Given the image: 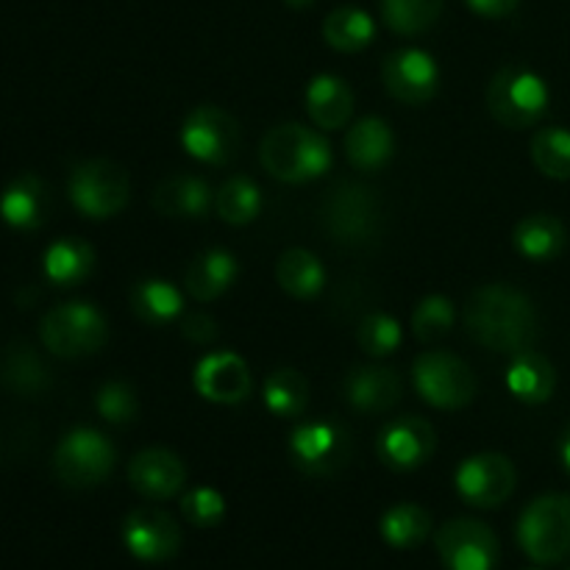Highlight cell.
Returning <instances> with one entry per match:
<instances>
[{"label": "cell", "instance_id": "6da1fadb", "mask_svg": "<svg viewBox=\"0 0 570 570\" xmlns=\"http://www.w3.org/2000/svg\"><path fill=\"white\" fill-rule=\"evenodd\" d=\"M465 328L482 348L515 356L532 348L540 337V315L521 289L510 284H484L468 298Z\"/></svg>", "mask_w": 570, "mask_h": 570}, {"label": "cell", "instance_id": "7a4b0ae2", "mask_svg": "<svg viewBox=\"0 0 570 570\" xmlns=\"http://www.w3.org/2000/svg\"><path fill=\"white\" fill-rule=\"evenodd\" d=\"M323 232L343 248H367L382 237L384 204L367 184L343 178L332 184L321 206Z\"/></svg>", "mask_w": 570, "mask_h": 570}, {"label": "cell", "instance_id": "3957f363", "mask_svg": "<svg viewBox=\"0 0 570 570\" xmlns=\"http://www.w3.org/2000/svg\"><path fill=\"white\" fill-rule=\"evenodd\" d=\"M332 145L301 122H282L262 137L259 161L276 181L304 184L332 167Z\"/></svg>", "mask_w": 570, "mask_h": 570}, {"label": "cell", "instance_id": "277c9868", "mask_svg": "<svg viewBox=\"0 0 570 570\" xmlns=\"http://www.w3.org/2000/svg\"><path fill=\"white\" fill-rule=\"evenodd\" d=\"M549 104V83L523 65L501 67L488 83V109L504 128L521 131V128L534 126L543 120Z\"/></svg>", "mask_w": 570, "mask_h": 570}, {"label": "cell", "instance_id": "5b68a950", "mask_svg": "<svg viewBox=\"0 0 570 570\" xmlns=\"http://www.w3.org/2000/svg\"><path fill=\"white\" fill-rule=\"evenodd\" d=\"M39 337L53 356L81 360L98 354L109 340V323L104 312L87 301H70L45 312L39 323Z\"/></svg>", "mask_w": 570, "mask_h": 570}, {"label": "cell", "instance_id": "8992f818", "mask_svg": "<svg viewBox=\"0 0 570 570\" xmlns=\"http://www.w3.org/2000/svg\"><path fill=\"white\" fill-rule=\"evenodd\" d=\"M518 543L529 560L554 566L570 554V495L546 493L518 521Z\"/></svg>", "mask_w": 570, "mask_h": 570}, {"label": "cell", "instance_id": "52a82bcc", "mask_svg": "<svg viewBox=\"0 0 570 570\" xmlns=\"http://www.w3.org/2000/svg\"><path fill=\"white\" fill-rule=\"evenodd\" d=\"M117 451L104 432L78 426L59 440L53 451V473L72 490L98 488L115 471Z\"/></svg>", "mask_w": 570, "mask_h": 570}, {"label": "cell", "instance_id": "ba28073f", "mask_svg": "<svg viewBox=\"0 0 570 570\" xmlns=\"http://www.w3.org/2000/svg\"><path fill=\"white\" fill-rule=\"evenodd\" d=\"M289 460L301 473L315 479L337 476L345 471L354 456V440L351 432L332 421H309L298 423L289 432Z\"/></svg>", "mask_w": 570, "mask_h": 570}, {"label": "cell", "instance_id": "9c48e42d", "mask_svg": "<svg viewBox=\"0 0 570 570\" xmlns=\"http://www.w3.org/2000/svg\"><path fill=\"white\" fill-rule=\"evenodd\" d=\"M131 198V176L111 159H87L72 167L70 200L81 215L106 220L126 209Z\"/></svg>", "mask_w": 570, "mask_h": 570}, {"label": "cell", "instance_id": "30bf717a", "mask_svg": "<svg viewBox=\"0 0 570 570\" xmlns=\"http://www.w3.org/2000/svg\"><path fill=\"white\" fill-rule=\"evenodd\" d=\"M417 395L438 410H462L476 399V373L465 360L449 351H426L412 365Z\"/></svg>", "mask_w": 570, "mask_h": 570}, {"label": "cell", "instance_id": "8fae6325", "mask_svg": "<svg viewBox=\"0 0 570 570\" xmlns=\"http://www.w3.org/2000/svg\"><path fill=\"white\" fill-rule=\"evenodd\" d=\"M239 122L215 104L193 109L181 126L184 150L204 165H228L239 154Z\"/></svg>", "mask_w": 570, "mask_h": 570}, {"label": "cell", "instance_id": "7c38bea8", "mask_svg": "<svg viewBox=\"0 0 570 570\" xmlns=\"http://www.w3.org/2000/svg\"><path fill=\"white\" fill-rule=\"evenodd\" d=\"M445 570H495L501 546L493 529L473 518H454L434 538Z\"/></svg>", "mask_w": 570, "mask_h": 570}, {"label": "cell", "instance_id": "4fadbf2b", "mask_svg": "<svg viewBox=\"0 0 570 570\" xmlns=\"http://www.w3.org/2000/svg\"><path fill=\"white\" fill-rule=\"evenodd\" d=\"M515 465L504 454H495V451L468 456L456 468L454 479L460 499L476 507V510H495V507L507 504L510 495L515 493Z\"/></svg>", "mask_w": 570, "mask_h": 570}, {"label": "cell", "instance_id": "5bb4252c", "mask_svg": "<svg viewBox=\"0 0 570 570\" xmlns=\"http://www.w3.org/2000/svg\"><path fill=\"white\" fill-rule=\"evenodd\" d=\"M382 81L395 100L423 106L438 95L440 67L432 53L421 48H401L384 59Z\"/></svg>", "mask_w": 570, "mask_h": 570}, {"label": "cell", "instance_id": "9a60e30c", "mask_svg": "<svg viewBox=\"0 0 570 570\" xmlns=\"http://www.w3.org/2000/svg\"><path fill=\"white\" fill-rule=\"evenodd\" d=\"M122 543L139 562H167L181 551V529L156 507H139L122 521Z\"/></svg>", "mask_w": 570, "mask_h": 570}, {"label": "cell", "instance_id": "2e32d148", "mask_svg": "<svg viewBox=\"0 0 570 570\" xmlns=\"http://www.w3.org/2000/svg\"><path fill=\"white\" fill-rule=\"evenodd\" d=\"M438 449V432L417 415L395 417L379 432L376 454L390 471H415L426 465Z\"/></svg>", "mask_w": 570, "mask_h": 570}, {"label": "cell", "instance_id": "e0dca14e", "mask_svg": "<svg viewBox=\"0 0 570 570\" xmlns=\"http://www.w3.org/2000/svg\"><path fill=\"white\" fill-rule=\"evenodd\" d=\"M193 384L200 399L212 404L234 406L250 395L248 362L234 351H215L198 360L193 371Z\"/></svg>", "mask_w": 570, "mask_h": 570}, {"label": "cell", "instance_id": "ac0fdd59", "mask_svg": "<svg viewBox=\"0 0 570 570\" xmlns=\"http://www.w3.org/2000/svg\"><path fill=\"white\" fill-rule=\"evenodd\" d=\"M128 482L145 499L167 501L181 493L187 482V468L173 451L145 449L128 465Z\"/></svg>", "mask_w": 570, "mask_h": 570}, {"label": "cell", "instance_id": "d6986e66", "mask_svg": "<svg viewBox=\"0 0 570 570\" xmlns=\"http://www.w3.org/2000/svg\"><path fill=\"white\" fill-rule=\"evenodd\" d=\"M345 401L362 415H382L401 401V379L393 367L365 365L345 379Z\"/></svg>", "mask_w": 570, "mask_h": 570}, {"label": "cell", "instance_id": "ffe728a7", "mask_svg": "<svg viewBox=\"0 0 570 570\" xmlns=\"http://www.w3.org/2000/svg\"><path fill=\"white\" fill-rule=\"evenodd\" d=\"M215 206V193L198 176H167L154 189V209L170 220H200Z\"/></svg>", "mask_w": 570, "mask_h": 570}, {"label": "cell", "instance_id": "44dd1931", "mask_svg": "<svg viewBox=\"0 0 570 570\" xmlns=\"http://www.w3.org/2000/svg\"><path fill=\"white\" fill-rule=\"evenodd\" d=\"M395 134L382 117H362L345 134V156L360 173H376L393 159Z\"/></svg>", "mask_w": 570, "mask_h": 570}, {"label": "cell", "instance_id": "7402d4cb", "mask_svg": "<svg viewBox=\"0 0 570 570\" xmlns=\"http://www.w3.org/2000/svg\"><path fill=\"white\" fill-rule=\"evenodd\" d=\"M306 111L323 131L345 128L354 115V89L348 87L345 78L332 76V72L315 76L306 87Z\"/></svg>", "mask_w": 570, "mask_h": 570}, {"label": "cell", "instance_id": "603a6c76", "mask_svg": "<svg viewBox=\"0 0 570 570\" xmlns=\"http://www.w3.org/2000/svg\"><path fill=\"white\" fill-rule=\"evenodd\" d=\"M239 265L234 259V254L223 248H209L204 254L195 256L187 265V273H184V287L193 295L198 304H209V301H217L223 293L232 289V284L237 282Z\"/></svg>", "mask_w": 570, "mask_h": 570}, {"label": "cell", "instance_id": "cb8c5ba5", "mask_svg": "<svg viewBox=\"0 0 570 570\" xmlns=\"http://www.w3.org/2000/svg\"><path fill=\"white\" fill-rule=\"evenodd\" d=\"M3 217L11 228L33 232L48 220V187L33 173L11 178L3 193Z\"/></svg>", "mask_w": 570, "mask_h": 570}, {"label": "cell", "instance_id": "d4e9b609", "mask_svg": "<svg viewBox=\"0 0 570 570\" xmlns=\"http://www.w3.org/2000/svg\"><path fill=\"white\" fill-rule=\"evenodd\" d=\"M507 387L523 404H546L557 390V371L538 351H521L507 367Z\"/></svg>", "mask_w": 570, "mask_h": 570}, {"label": "cell", "instance_id": "484cf974", "mask_svg": "<svg viewBox=\"0 0 570 570\" xmlns=\"http://www.w3.org/2000/svg\"><path fill=\"white\" fill-rule=\"evenodd\" d=\"M3 384L20 399H39L50 390V367L33 345L14 340L6 345Z\"/></svg>", "mask_w": 570, "mask_h": 570}, {"label": "cell", "instance_id": "4316f807", "mask_svg": "<svg viewBox=\"0 0 570 570\" xmlns=\"http://www.w3.org/2000/svg\"><path fill=\"white\" fill-rule=\"evenodd\" d=\"M512 245L527 259L551 262L566 250L568 232L560 217L538 212V215H529L518 223L515 232H512Z\"/></svg>", "mask_w": 570, "mask_h": 570}, {"label": "cell", "instance_id": "83f0119b", "mask_svg": "<svg viewBox=\"0 0 570 570\" xmlns=\"http://www.w3.org/2000/svg\"><path fill=\"white\" fill-rule=\"evenodd\" d=\"M95 267V250L92 245L83 243L81 237H65L56 239L48 250H45L42 271L45 278L56 287H76L83 278L92 273Z\"/></svg>", "mask_w": 570, "mask_h": 570}, {"label": "cell", "instance_id": "f1b7e54d", "mask_svg": "<svg viewBox=\"0 0 570 570\" xmlns=\"http://www.w3.org/2000/svg\"><path fill=\"white\" fill-rule=\"evenodd\" d=\"M131 309L148 326H170L184 312V295L165 278H142L131 289Z\"/></svg>", "mask_w": 570, "mask_h": 570}, {"label": "cell", "instance_id": "f546056e", "mask_svg": "<svg viewBox=\"0 0 570 570\" xmlns=\"http://www.w3.org/2000/svg\"><path fill=\"white\" fill-rule=\"evenodd\" d=\"M276 282L287 295L298 301L315 298L326 284V271L321 259L306 248H289L276 262Z\"/></svg>", "mask_w": 570, "mask_h": 570}, {"label": "cell", "instance_id": "4dcf8cb0", "mask_svg": "<svg viewBox=\"0 0 570 570\" xmlns=\"http://www.w3.org/2000/svg\"><path fill=\"white\" fill-rule=\"evenodd\" d=\"M373 37H376V22L365 9H356V6H340L323 20V39L328 48L340 53H356L367 48Z\"/></svg>", "mask_w": 570, "mask_h": 570}, {"label": "cell", "instance_id": "1f68e13d", "mask_svg": "<svg viewBox=\"0 0 570 570\" xmlns=\"http://www.w3.org/2000/svg\"><path fill=\"white\" fill-rule=\"evenodd\" d=\"M379 532L393 549H417L432 532V515L421 504H395L382 515Z\"/></svg>", "mask_w": 570, "mask_h": 570}, {"label": "cell", "instance_id": "d6a6232c", "mask_svg": "<svg viewBox=\"0 0 570 570\" xmlns=\"http://www.w3.org/2000/svg\"><path fill=\"white\" fill-rule=\"evenodd\" d=\"M262 401L276 417H301L309 406V382L295 367H278L267 376Z\"/></svg>", "mask_w": 570, "mask_h": 570}, {"label": "cell", "instance_id": "836d02e7", "mask_svg": "<svg viewBox=\"0 0 570 570\" xmlns=\"http://www.w3.org/2000/svg\"><path fill=\"white\" fill-rule=\"evenodd\" d=\"M445 0H382V20L401 37H417L438 26Z\"/></svg>", "mask_w": 570, "mask_h": 570}, {"label": "cell", "instance_id": "e575fe53", "mask_svg": "<svg viewBox=\"0 0 570 570\" xmlns=\"http://www.w3.org/2000/svg\"><path fill=\"white\" fill-rule=\"evenodd\" d=\"M215 209L228 226H248L262 212V193L250 178L234 176L215 193Z\"/></svg>", "mask_w": 570, "mask_h": 570}, {"label": "cell", "instance_id": "d590c367", "mask_svg": "<svg viewBox=\"0 0 570 570\" xmlns=\"http://www.w3.org/2000/svg\"><path fill=\"white\" fill-rule=\"evenodd\" d=\"M532 161L546 178L568 181L570 178V131L562 126L540 128L532 137Z\"/></svg>", "mask_w": 570, "mask_h": 570}, {"label": "cell", "instance_id": "8d00e7d4", "mask_svg": "<svg viewBox=\"0 0 570 570\" xmlns=\"http://www.w3.org/2000/svg\"><path fill=\"white\" fill-rule=\"evenodd\" d=\"M456 312L445 295H429L412 312V328H415V337L423 343H434V340L445 337V334L454 328Z\"/></svg>", "mask_w": 570, "mask_h": 570}, {"label": "cell", "instance_id": "74e56055", "mask_svg": "<svg viewBox=\"0 0 570 570\" xmlns=\"http://www.w3.org/2000/svg\"><path fill=\"white\" fill-rule=\"evenodd\" d=\"M401 340H404V334H401L399 321L393 315H384V312H373L356 328V343L367 356L395 354Z\"/></svg>", "mask_w": 570, "mask_h": 570}, {"label": "cell", "instance_id": "f35d334b", "mask_svg": "<svg viewBox=\"0 0 570 570\" xmlns=\"http://www.w3.org/2000/svg\"><path fill=\"white\" fill-rule=\"evenodd\" d=\"M95 406H98V415L104 417L111 426H128V423L137 421L139 401L137 393L128 382L122 379H111L95 395Z\"/></svg>", "mask_w": 570, "mask_h": 570}, {"label": "cell", "instance_id": "ab89813d", "mask_svg": "<svg viewBox=\"0 0 570 570\" xmlns=\"http://www.w3.org/2000/svg\"><path fill=\"white\" fill-rule=\"evenodd\" d=\"M181 515L198 529H215L226 518V499L215 488H195L181 499Z\"/></svg>", "mask_w": 570, "mask_h": 570}, {"label": "cell", "instance_id": "60d3db41", "mask_svg": "<svg viewBox=\"0 0 570 570\" xmlns=\"http://www.w3.org/2000/svg\"><path fill=\"white\" fill-rule=\"evenodd\" d=\"M178 328H181V334L189 340V343H198V345L215 343L217 334H220L217 321L212 315H206V312H189V315H184L181 326Z\"/></svg>", "mask_w": 570, "mask_h": 570}, {"label": "cell", "instance_id": "b9f144b4", "mask_svg": "<svg viewBox=\"0 0 570 570\" xmlns=\"http://www.w3.org/2000/svg\"><path fill=\"white\" fill-rule=\"evenodd\" d=\"M465 3L471 6L476 14L490 17V20H501V17L512 14V11L518 9V3H521V0H465Z\"/></svg>", "mask_w": 570, "mask_h": 570}, {"label": "cell", "instance_id": "7bdbcfd3", "mask_svg": "<svg viewBox=\"0 0 570 570\" xmlns=\"http://www.w3.org/2000/svg\"><path fill=\"white\" fill-rule=\"evenodd\" d=\"M560 460H562V465H566V471L570 473V426L562 432V438H560Z\"/></svg>", "mask_w": 570, "mask_h": 570}, {"label": "cell", "instance_id": "ee69618b", "mask_svg": "<svg viewBox=\"0 0 570 570\" xmlns=\"http://www.w3.org/2000/svg\"><path fill=\"white\" fill-rule=\"evenodd\" d=\"M284 3H287L289 9H306V6H312L315 0H284Z\"/></svg>", "mask_w": 570, "mask_h": 570}, {"label": "cell", "instance_id": "f6af8a7d", "mask_svg": "<svg viewBox=\"0 0 570 570\" xmlns=\"http://www.w3.org/2000/svg\"><path fill=\"white\" fill-rule=\"evenodd\" d=\"M527 570H538V568H527Z\"/></svg>", "mask_w": 570, "mask_h": 570}]
</instances>
